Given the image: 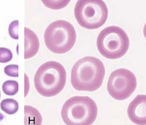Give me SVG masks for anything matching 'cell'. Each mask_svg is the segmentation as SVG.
I'll return each instance as SVG.
<instances>
[{"label": "cell", "instance_id": "cell-1", "mask_svg": "<svg viewBox=\"0 0 146 125\" xmlns=\"http://www.w3.org/2000/svg\"><path fill=\"white\" fill-rule=\"evenodd\" d=\"M105 75V67L101 60L93 56L79 59L73 65L71 82L79 91L92 92L101 87Z\"/></svg>", "mask_w": 146, "mask_h": 125}, {"label": "cell", "instance_id": "cell-2", "mask_svg": "<svg viewBox=\"0 0 146 125\" xmlns=\"http://www.w3.org/2000/svg\"><path fill=\"white\" fill-rule=\"evenodd\" d=\"M66 72L59 63L49 61L37 70L34 78L36 90L44 97L55 96L63 89L66 84Z\"/></svg>", "mask_w": 146, "mask_h": 125}, {"label": "cell", "instance_id": "cell-3", "mask_svg": "<svg viewBox=\"0 0 146 125\" xmlns=\"http://www.w3.org/2000/svg\"><path fill=\"white\" fill-rule=\"evenodd\" d=\"M96 103L88 96H74L65 102L61 117L68 125H90L97 117Z\"/></svg>", "mask_w": 146, "mask_h": 125}, {"label": "cell", "instance_id": "cell-4", "mask_svg": "<svg viewBox=\"0 0 146 125\" xmlns=\"http://www.w3.org/2000/svg\"><path fill=\"white\" fill-rule=\"evenodd\" d=\"M99 53L106 59H118L125 55L129 49L130 41L122 28L110 26L100 32L97 41Z\"/></svg>", "mask_w": 146, "mask_h": 125}, {"label": "cell", "instance_id": "cell-5", "mask_svg": "<svg viewBox=\"0 0 146 125\" xmlns=\"http://www.w3.org/2000/svg\"><path fill=\"white\" fill-rule=\"evenodd\" d=\"M76 32L73 25L64 20L51 23L45 30V45L52 52L62 54L72 49L76 42Z\"/></svg>", "mask_w": 146, "mask_h": 125}, {"label": "cell", "instance_id": "cell-6", "mask_svg": "<svg viewBox=\"0 0 146 125\" xmlns=\"http://www.w3.org/2000/svg\"><path fill=\"white\" fill-rule=\"evenodd\" d=\"M74 14L81 27L94 30L100 28L106 22L108 7L102 0H79L76 4Z\"/></svg>", "mask_w": 146, "mask_h": 125}, {"label": "cell", "instance_id": "cell-7", "mask_svg": "<svg viewBox=\"0 0 146 125\" xmlns=\"http://www.w3.org/2000/svg\"><path fill=\"white\" fill-rule=\"evenodd\" d=\"M137 82L136 76L130 70L120 68L111 74L107 83L108 93L117 101H123L135 91Z\"/></svg>", "mask_w": 146, "mask_h": 125}, {"label": "cell", "instance_id": "cell-8", "mask_svg": "<svg viewBox=\"0 0 146 125\" xmlns=\"http://www.w3.org/2000/svg\"><path fill=\"white\" fill-rule=\"evenodd\" d=\"M130 120L137 125H146V96L138 95L130 103L127 109Z\"/></svg>", "mask_w": 146, "mask_h": 125}, {"label": "cell", "instance_id": "cell-9", "mask_svg": "<svg viewBox=\"0 0 146 125\" xmlns=\"http://www.w3.org/2000/svg\"><path fill=\"white\" fill-rule=\"evenodd\" d=\"M25 59H29L33 57L38 52L40 43L37 35L31 30L25 28Z\"/></svg>", "mask_w": 146, "mask_h": 125}, {"label": "cell", "instance_id": "cell-10", "mask_svg": "<svg viewBox=\"0 0 146 125\" xmlns=\"http://www.w3.org/2000/svg\"><path fill=\"white\" fill-rule=\"evenodd\" d=\"M25 125H41L42 116L35 108L25 106Z\"/></svg>", "mask_w": 146, "mask_h": 125}, {"label": "cell", "instance_id": "cell-11", "mask_svg": "<svg viewBox=\"0 0 146 125\" xmlns=\"http://www.w3.org/2000/svg\"><path fill=\"white\" fill-rule=\"evenodd\" d=\"M0 106L1 109L9 115L14 114L19 109V104L17 101L11 98L4 99L1 103Z\"/></svg>", "mask_w": 146, "mask_h": 125}, {"label": "cell", "instance_id": "cell-12", "mask_svg": "<svg viewBox=\"0 0 146 125\" xmlns=\"http://www.w3.org/2000/svg\"><path fill=\"white\" fill-rule=\"evenodd\" d=\"M4 94L9 96H13L19 91V84L15 80H9L5 82L2 86Z\"/></svg>", "mask_w": 146, "mask_h": 125}, {"label": "cell", "instance_id": "cell-13", "mask_svg": "<svg viewBox=\"0 0 146 125\" xmlns=\"http://www.w3.org/2000/svg\"><path fill=\"white\" fill-rule=\"evenodd\" d=\"M70 1H42L46 7L53 10L62 9L70 3Z\"/></svg>", "mask_w": 146, "mask_h": 125}, {"label": "cell", "instance_id": "cell-14", "mask_svg": "<svg viewBox=\"0 0 146 125\" xmlns=\"http://www.w3.org/2000/svg\"><path fill=\"white\" fill-rule=\"evenodd\" d=\"M13 58V54L10 49L0 47V63H5L9 62Z\"/></svg>", "mask_w": 146, "mask_h": 125}, {"label": "cell", "instance_id": "cell-15", "mask_svg": "<svg viewBox=\"0 0 146 125\" xmlns=\"http://www.w3.org/2000/svg\"><path fill=\"white\" fill-rule=\"evenodd\" d=\"M18 28H19V21L17 20L12 22L9 27V35L12 38H13L14 39H19Z\"/></svg>", "mask_w": 146, "mask_h": 125}, {"label": "cell", "instance_id": "cell-16", "mask_svg": "<svg viewBox=\"0 0 146 125\" xmlns=\"http://www.w3.org/2000/svg\"><path fill=\"white\" fill-rule=\"evenodd\" d=\"M5 74L10 77H19V66L17 65H9L4 68Z\"/></svg>", "mask_w": 146, "mask_h": 125}, {"label": "cell", "instance_id": "cell-17", "mask_svg": "<svg viewBox=\"0 0 146 125\" xmlns=\"http://www.w3.org/2000/svg\"><path fill=\"white\" fill-rule=\"evenodd\" d=\"M0 98H1V92H0Z\"/></svg>", "mask_w": 146, "mask_h": 125}]
</instances>
